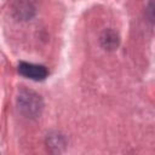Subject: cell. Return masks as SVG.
I'll return each mask as SVG.
<instances>
[{
  "mask_svg": "<svg viewBox=\"0 0 155 155\" xmlns=\"http://www.w3.org/2000/svg\"><path fill=\"white\" fill-rule=\"evenodd\" d=\"M147 15H148V18L150 22H153L155 24V0H151L149 4H148V7H147Z\"/></svg>",
  "mask_w": 155,
  "mask_h": 155,
  "instance_id": "277c9868",
  "label": "cell"
},
{
  "mask_svg": "<svg viewBox=\"0 0 155 155\" xmlns=\"http://www.w3.org/2000/svg\"><path fill=\"white\" fill-rule=\"evenodd\" d=\"M19 108L28 116H38L42 108V102L40 96L31 91H23L18 96Z\"/></svg>",
  "mask_w": 155,
  "mask_h": 155,
  "instance_id": "6da1fadb",
  "label": "cell"
},
{
  "mask_svg": "<svg viewBox=\"0 0 155 155\" xmlns=\"http://www.w3.org/2000/svg\"><path fill=\"white\" fill-rule=\"evenodd\" d=\"M18 73L28 79L35 80V81H41L45 80L48 75V70L45 65L40 64H34V63H27V62H21L18 64Z\"/></svg>",
  "mask_w": 155,
  "mask_h": 155,
  "instance_id": "7a4b0ae2",
  "label": "cell"
},
{
  "mask_svg": "<svg viewBox=\"0 0 155 155\" xmlns=\"http://www.w3.org/2000/svg\"><path fill=\"white\" fill-rule=\"evenodd\" d=\"M103 46L108 50H114L115 47H117V44H119V38L117 35L115 34V31L113 30H105L102 39H101Z\"/></svg>",
  "mask_w": 155,
  "mask_h": 155,
  "instance_id": "3957f363",
  "label": "cell"
}]
</instances>
